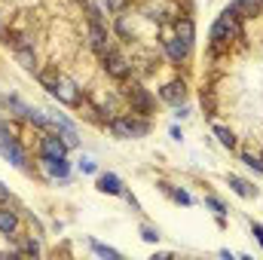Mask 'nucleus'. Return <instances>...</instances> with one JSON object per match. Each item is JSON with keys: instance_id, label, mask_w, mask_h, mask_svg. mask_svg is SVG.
Instances as JSON below:
<instances>
[{"instance_id": "ddd939ff", "label": "nucleus", "mask_w": 263, "mask_h": 260, "mask_svg": "<svg viewBox=\"0 0 263 260\" xmlns=\"http://www.w3.org/2000/svg\"><path fill=\"white\" fill-rule=\"evenodd\" d=\"M98 190H101V193H107V196H123V193H126V190H123V181H120L117 175H110V172L98 178Z\"/></svg>"}, {"instance_id": "f8f14e48", "label": "nucleus", "mask_w": 263, "mask_h": 260, "mask_svg": "<svg viewBox=\"0 0 263 260\" xmlns=\"http://www.w3.org/2000/svg\"><path fill=\"white\" fill-rule=\"evenodd\" d=\"M15 230H18V214H15V211L9 208V202H6V205H0V233H3V236H12Z\"/></svg>"}, {"instance_id": "7ed1b4c3", "label": "nucleus", "mask_w": 263, "mask_h": 260, "mask_svg": "<svg viewBox=\"0 0 263 260\" xmlns=\"http://www.w3.org/2000/svg\"><path fill=\"white\" fill-rule=\"evenodd\" d=\"M110 132L117 135V138H144L147 132H150V123L147 120H138V117H114L110 123Z\"/></svg>"}, {"instance_id": "2eb2a0df", "label": "nucleus", "mask_w": 263, "mask_h": 260, "mask_svg": "<svg viewBox=\"0 0 263 260\" xmlns=\"http://www.w3.org/2000/svg\"><path fill=\"white\" fill-rule=\"evenodd\" d=\"M227 181H230V187H233V193H239L242 199H254V196H257V190H254V187H251L248 181H242L239 175H230Z\"/></svg>"}, {"instance_id": "bb28decb", "label": "nucleus", "mask_w": 263, "mask_h": 260, "mask_svg": "<svg viewBox=\"0 0 263 260\" xmlns=\"http://www.w3.org/2000/svg\"><path fill=\"white\" fill-rule=\"evenodd\" d=\"M251 233L257 236V242H260V248H263V227L260 224H251Z\"/></svg>"}, {"instance_id": "cd10ccee", "label": "nucleus", "mask_w": 263, "mask_h": 260, "mask_svg": "<svg viewBox=\"0 0 263 260\" xmlns=\"http://www.w3.org/2000/svg\"><path fill=\"white\" fill-rule=\"evenodd\" d=\"M6 202H9V190L0 184V205H6Z\"/></svg>"}, {"instance_id": "6e6552de", "label": "nucleus", "mask_w": 263, "mask_h": 260, "mask_svg": "<svg viewBox=\"0 0 263 260\" xmlns=\"http://www.w3.org/2000/svg\"><path fill=\"white\" fill-rule=\"evenodd\" d=\"M89 43H92V49L98 52V55H107L114 46H110V40H107V28H104V22H89Z\"/></svg>"}, {"instance_id": "f03ea898", "label": "nucleus", "mask_w": 263, "mask_h": 260, "mask_svg": "<svg viewBox=\"0 0 263 260\" xmlns=\"http://www.w3.org/2000/svg\"><path fill=\"white\" fill-rule=\"evenodd\" d=\"M0 156L6 159V162H12L15 169H28V153H25V147L18 144V138H12L6 126L0 123Z\"/></svg>"}, {"instance_id": "20e7f679", "label": "nucleus", "mask_w": 263, "mask_h": 260, "mask_svg": "<svg viewBox=\"0 0 263 260\" xmlns=\"http://www.w3.org/2000/svg\"><path fill=\"white\" fill-rule=\"evenodd\" d=\"M49 95H52L55 101L67 104V107H80V101H83V95H80L77 83H73V80H67V77H59V83L49 89Z\"/></svg>"}, {"instance_id": "4be33fe9", "label": "nucleus", "mask_w": 263, "mask_h": 260, "mask_svg": "<svg viewBox=\"0 0 263 260\" xmlns=\"http://www.w3.org/2000/svg\"><path fill=\"white\" fill-rule=\"evenodd\" d=\"M242 162H245L248 169H254V172H260V175H263V159L251 156V153H245V156H242Z\"/></svg>"}, {"instance_id": "6ab92c4d", "label": "nucleus", "mask_w": 263, "mask_h": 260, "mask_svg": "<svg viewBox=\"0 0 263 260\" xmlns=\"http://www.w3.org/2000/svg\"><path fill=\"white\" fill-rule=\"evenodd\" d=\"M59 77H62L59 70H40V73H37V80L43 83V89H52V86L59 83Z\"/></svg>"}, {"instance_id": "39448f33", "label": "nucleus", "mask_w": 263, "mask_h": 260, "mask_svg": "<svg viewBox=\"0 0 263 260\" xmlns=\"http://www.w3.org/2000/svg\"><path fill=\"white\" fill-rule=\"evenodd\" d=\"M126 98H129L132 110L141 114V117H147V114L153 110V98H150V92H147L141 83H132L129 89H126Z\"/></svg>"}, {"instance_id": "1a4fd4ad", "label": "nucleus", "mask_w": 263, "mask_h": 260, "mask_svg": "<svg viewBox=\"0 0 263 260\" xmlns=\"http://www.w3.org/2000/svg\"><path fill=\"white\" fill-rule=\"evenodd\" d=\"M159 95H162L165 104L181 107V104L187 101V83H184V80H172V83H165V86L159 89Z\"/></svg>"}, {"instance_id": "b1692460", "label": "nucleus", "mask_w": 263, "mask_h": 260, "mask_svg": "<svg viewBox=\"0 0 263 260\" xmlns=\"http://www.w3.org/2000/svg\"><path fill=\"white\" fill-rule=\"evenodd\" d=\"M202 107L208 110V117L214 114V98H211V92H202Z\"/></svg>"}, {"instance_id": "5701e85b", "label": "nucleus", "mask_w": 263, "mask_h": 260, "mask_svg": "<svg viewBox=\"0 0 263 260\" xmlns=\"http://www.w3.org/2000/svg\"><path fill=\"white\" fill-rule=\"evenodd\" d=\"M141 239H144V242H159V233H156L153 227H141Z\"/></svg>"}, {"instance_id": "423d86ee", "label": "nucleus", "mask_w": 263, "mask_h": 260, "mask_svg": "<svg viewBox=\"0 0 263 260\" xmlns=\"http://www.w3.org/2000/svg\"><path fill=\"white\" fill-rule=\"evenodd\" d=\"M101 62H104V70L110 73V77H117V80H126L132 73V65L126 55H120L117 49H110L107 55H101Z\"/></svg>"}, {"instance_id": "dca6fc26", "label": "nucleus", "mask_w": 263, "mask_h": 260, "mask_svg": "<svg viewBox=\"0 0 263 260\" xmlns=\"http://www.w3.org/2000/svg\"><path fill=\"white\" fill-rule=\"evenodd\" d=\"M15 52V62L22 67H28V70H34L37 67V55H34V46H18V49H12Z\"/></svg>"}, {"instance_id": "a211bd4d", "label": "nucleus", "mask_w": 263, "mask_h": 260, "mask_svg": "<svg viewBox=\"0 0 263 260\" xmlns=\"http://www.w3.org/2000/svg\"><path fill=\"white\" fill-rule=\"evenodd\" d=\"M159 187H162V190H165V193L172 196V199H175V202H181V205H193V196L187 193V190H172V187H168V184H159Z\"/></svg>"}, {"instance_id": "0eeeda50", "label": "nucleus", "mask_w": 263, "mask_h": 260, "mask_svg": "<svg viewBox=\"0 0 263 260\" xmlns=\"http://www.w3.org/2000/svg\"><path fill=\"white\" fill-rule=\"evenodd\" d=\"M162 46H165V55H168L175 65H184V62L190 59V43H184V40L175 37V34H165Z\"/></svg>"}, {"instance_id": "aec40b11", "label": "nucleus", "mask_w": 263, "mask_h": 260, "mask_svg": "<svg viewBox=\"0 0 263 260\" xmlns=\"http://www.w3.org/2000/svg\"><path fill=\"white\" fill-rule=\"evenodd\" d=\"M89 245H92V251H95V254H101V257H110V260L120 257V251H114V248H107V245H101V242H95V239H92Z\"/></svg>"}, {"instance_id": "9b49d317", "label": "nucleus", "mask_w": 263, "mask_h": 260, "mask_svg": "<svg viewBox=\"0 0 263 260\" xmlns=\"http://www.w3.org/2000/svg\"><path fill=\"white\" fill-rule=\"evenodd\" d=\"M172 25H175V37H181V40H184V43H190V46L196 43V25H193V18H190V15H178Z\"/></svg>"}, {"instance_id": "a878e982", "label": "nucleus", "mask_w": 263, "mask_h": 260, "mask_svg": "<svg viewBox=\"0 0 263 260\" xmlns=\"http://www.w3.org/2000/svg\"><path fill=\"white\" fill-rule=\"evenodd\" d=\"M104 3H107L110 12H123V9H126V0H104Z\"/></svg>"}, {"instance_id": "393cba45", "label": "nucleus", "mask_w": 263, "mask_h": 260, "mask_svg": "<svg viewBox=\"0 0 263 260\" xmlns=\"http://www.w3.org/2000/svg\"><path fill=\"white\" fill-rule=\"evenodd\" d=\"M80 172H86V175H92V172H95V162H92L89 156H83V159H80Z\"/></svg>"}, {"instance_id": "4468645a", "label": "nucleus", "mask_w": 263, "mask_h": 260, "mask_svg": "<svg viewBox=\"0 0 263 260\" xmlns=\"http://www.w3.org/2000/svg\"><path fill=\"white\" fill-rule=\"evenodd\" d=\"M40 162H43V169L52 175V178H67V172H70V165H67V159H55V156H40Z\"/></svg>"}, {"instance_id": "9d476101", "label": "nucleus", "mask_w": 263, "mask_h": 260, "mask_svg": "<svg viewBox=\"0 0 263 260\" xmlns=\"http://www.w3.org/2000/svg\"><path fill=\"white\" fill-rule=\"evenodd\" d=\"M40 150H43V156H55V159H65L70 147L65 144V138H59V135H43V141H40Z\"/></svg>"}, {"instance_id": "f257e3e1", "label": "nucleus", "mask_w": 263, "mask_h": 260, "mask_svg": "<svg viewBox=\"0 0 263 260\" xmlns=\"http://www.w3.org/2000/svg\"><path fill=\"white\" fill-rule=\"evenodd\" d=\"M233 40H242V25H239V12L233 6H227L220 12V18L211 25V49L223 52V49H230Z\"/></svg>"}, {"instance_id": "412c9836", "label": "nucleus", "mask_w": 263, "mask_h": 260, "mask_svg": "<svg viewBox=\"0 0 263 260\" xmlns=\"http://www.w3.org/2000/svg\"><path fill=\"white\" fill-rule=\"evenodd\" d=\"M205 205H208V208H211V211H214L217 217H223V214H227V205H223V202H220L217 196H205Z\"/></svg>"}, {"instance_id": "f3484780", "label": "nucleus", "mask_w": 263, "mask_h": 260, "mask_svg": "<svg viewBox=\"0 0 263 260\" xmlns=\"http://www.w3.org/2000/svg\"><path fill=\"white\" fill-rule=\"evenodd\" d=\"M214 135H217V141H220L223 147H230V150L236 147V135L227 129V126H214Z\"/></svg>"}]
</instances>
